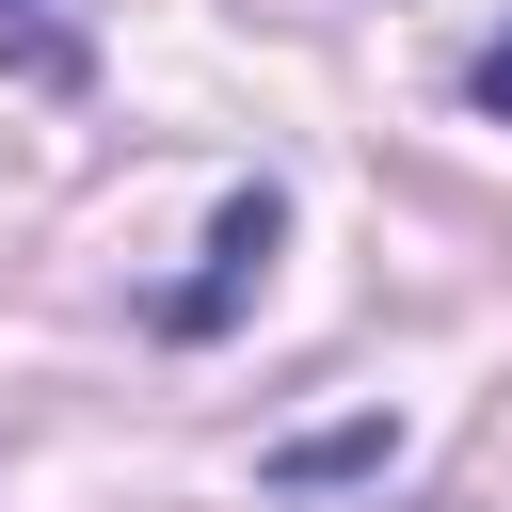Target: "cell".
I'll use <instances>...</instances> for the list:
<instances>
[{
  "instance_id": "obj_1",
  "label": "cell",
  "mask_w": 512,
  "mask_h": 512,
  "mask_svg": "<svg viewBox=\"0 0 512 512\" xmlns=\"http://www.w3.org/2000/svg\"><path fill=\"white\" fill-rule=\"evenodd\" d=\"M288 256V208L272 192H224V224H208V272L192 288H160V336H224L240 304H256V272Z\"/></svg>"
},
{
  "instance_id": "obj_2",
  "label": "cell",
  "mask_w": 512,
  "mask_h": 512,
  "mask_svg": "<svg viewBox=\"0 0 512 512\" xmlns=\"http://www.w3.org/2000/svg\"><path fill=\"white\" fill-rule=\"evenodd\" d=\"M0 64H16L32 96H80V80H96V48H80L64 0H0Z\"/></svg>"
},
{
  "instance_id": "obj_3",
  "label": "cell",
  "mask_w": 512,
  "mask_h": 512,
  "mask_svg": "<svg viewBox=\"0 0 512 512\" xmlns=\"http://www.w3.org/2000/svg\"><path fill=\"white\" fill-rule=\"evenodd\" d=\"M288 480H368V464H400V416H336V432H304V448H272Z\"/></svg>"
},
{
  "instance_id": "obj_4",
  "label": "cell",
  "mask_w": 512,
  "mask_h": 512,
  "mask_svg": "<svg viewBox=\"0 0 512 512\" xmlns=\"http://www.w3.org/2000/svg\"><path fill=\"white\" fill-rule=\"evenodd\" d=\"M464 96H480V112H496V128H512V32H496V48H480V64H464Z\"/></svg>"
}]
</instances>
